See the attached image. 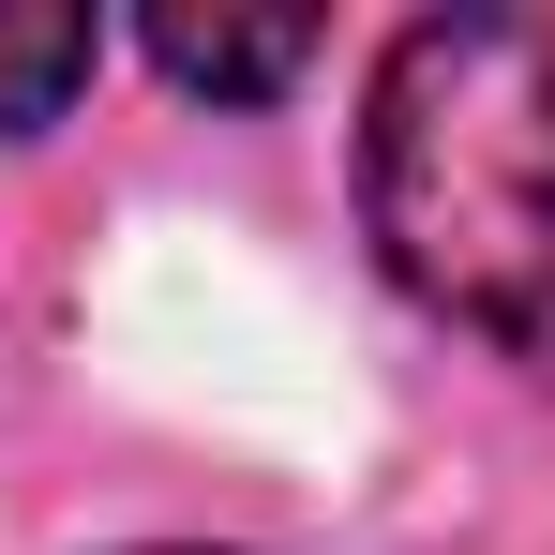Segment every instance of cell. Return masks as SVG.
<instances>
[{
    "label": "cell",
    "instance_id": "4",
    "mask_svg": "<svg viewBox=\"0 0 555 555\" xmlns=\"http://www.w3.org/2000/svg\"><path fill=\"white\" fill-rule=\"evenodd\" d=\"M151 555H195V541H151Z\"/></svg>",
    "mask_w": 555,
    "mask_h": 555
},
{
    "label": "cell",
    "instance_id": "1",
    "mask_svg": "<svg viewBox=\"0 0 555 555\" xmlns=\"http://www.w3.org/2000/svg\"><path fill=\"white\" fill-rule=\"evenodd\" d=\"M361 225L421 315L555 375V15H421L361 105Z\"/></svg>",
    "mask_w": 555,
    "mask_h": 555
},
{
    "label": "cell",
    "instance_id": "3",
    "mask_svg": "<svg viewBox=\"0 0 555 555\" xmlns=\"http://www.w3.org/2000/svg\"><path fill=\"white\" fill-rule=\"evenodd\" d=\"M91 61H105V30L76 0H0V135H46L91 91Z\"/></svg>",
    "mask_w": 555,
    "mask_h": 555
},
{
    "label": "cell",
    "instance_id": "2",
    "mask_svg": "<svg viewBox=\"0 0 555 555\" xmlns=\"http://www.w3.org/2000/svg\"><path fill=\"white\" fill-rule=\"evenodd\" d=\"M151 61L210 105H271L315 61V15H151Z\"/></svg>",
    "mask_w": 555,
    "mask_h": 555
}]
</instances>
